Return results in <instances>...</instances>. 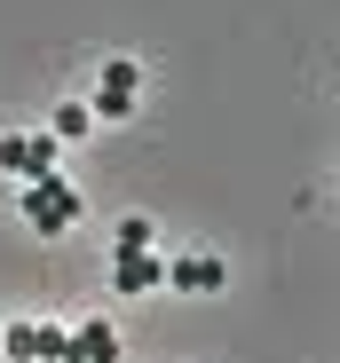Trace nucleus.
<instances>
[{
  "label": "nucleus",
  "mask_w": 340,
  "mask_h": 363,
  "mask_svg": "<svg viewBox=\"0 0 340 363\" xmlns=\"http://www.w3.org/2000/svg\"><path fill=\"white\" fill-rule=\"evenodd\" d=\"M16 213H24V229H32V237H64V229H79L87 198L72 190L64 174H40V182H24V198H16Z\"/></svg>",
  "instance_id": "f257e3e1"
},
{
  "label": "nucleus",
  "mask_w": 340,
  "mask_h": 363,
  "mask_svg": "<svg viewBox=\"0 0 340 363\" xmlns=\"http://www.w3.org/2000/svg\"><path fill=\"white\" fill-rule=\"evenodd\" d=\"M0 174H16V182L55 174V135H0Z\"/></svg>",
  "instance_id": "f03ea898"
},
{
  "label": "nucleus",
  "mask_w": 340,
  "mask_h": 363,
  "mask_svg": "<svg viewBox=\"0 0 340 363\" xmlns=\"http://www.w3.org/2000/svg\"><path fill=\"white\" fill-rule=\"evenodd\" d=\"M111 284H119V292H150V284H166V261H150V245H119Z\"/></svg>",
  "instance_id": "7ed1b4c3"
},
{
  "label": "nucleus",
  "mask_w": 340,
  "mask_h": 363,
  "mask_svg": "<svg viewBox=\"0 0 340 363\" xmlns=\"http://www.w3.org/2000/svg\"><path fill=\"white\" fill-rule=\"evenodd\" d=\"M166 284H175V292H214V284H221V261H206V253L166 261Z\"/></svg>",
  "instance_id": "20e7f679"
},
{
  "label": "nucleus",
  "mask_w": 340,
  "mask_h": 363,
  "mask_svg": "<svg viewBox=\"0 0 340 363\" xmlns=\"http://www.w3.org/2000/svg\"><path fill=\"white\" fill-rule=\"evenodd\" d=\"M72 347H79L87 363H119V332H111V324H95V316H79V332H72Z\"/></svg>",
  "instance_id": "39448f33"
},
{
  "label": "nucleus",
  "mask_w": 340,
  "mask_h": 363,
  "mask_svg": "<svg viewBox=\"0 0 340 363\" xmlns=\"http://www.w3.org/2000/svg\"><path fill=\"white\" fill-rule=\"evenodd\" d=\"M0 355H9V363H32V355H40V324H9V332H0Z\"/></svg>",
  "instance_id": "423d86ee"
},
{
  "label": "nucleus",
  "mask_w": 340,
  "mask_h": 363,
  "mask_svg": "<svg viewBox=\"0 0 340 363\" xmlns=\"http://www.w3.org/2000/svg\"><path fill=\"white\" fill-rule=\"evenodd\" d=\"M87 127H95V111H87V103H64V111H55V127H48V135H55V143H79Z\"/></svg>",
  "instance_id": "0eeeda50"
},
{
  "label": "nucleus",
  "mask_w": 340,
  "mask_h": 363,
  "mask_svg": "<svg viewBox=\"0 0 340 363\" xmlns=\"http://www.w3.org/2000/svg\"><path fill=\"white\" fill-rule=\"evenodd\" d=\"M72 355V324H40V355L32 363H64Z\"/></svg>",
  "instance_id": "6e6552de"
},
{
  "label": "nucleus",
  "mask_w": 340,
  "mask_h": 363,
  "mask_svg": "<svg viewBox=\"0 0 340 363\" xmlns=\"http://www.w3.org/2000/svg\"><path fill=\"white\" fill-rule=\"evenodd\" d=\"M87 111H95V118H135V95H127V87H95Z\"/></svg>",
  "instance_id": "1a4fd4ad"
},
{
  "label": "nucleus",
  "mask_w": 340,
  "mask_h": 363,
  "mask_svg": "<svg viewBox=\"0 0 340 363\" xmlns=\"http://www.w3.org/2000/svg\"><path fill=\"white\" fill-rule=\"evenodd\" d=\"M103 87H127V95H135V87H143V64H135V55H111V64H103Z\"/></svg>",
  "instance_id": "9d476101"
},
{
  "label": "nucleus",
  "mask_w": 340,
  "mask_h": 363,
  "mask_svg": "<svg viewBox=\"0 0 340 363\" xmlns=\"http://www.w3.org/2000/svg\"><path fill=\"white\" fill-rule=\"evenodd\" d=\"M64 363H87V355H79V347H72V355H64Z\"/></svg>",
  "instance_id": "9b49d317"
}]
</instances>
